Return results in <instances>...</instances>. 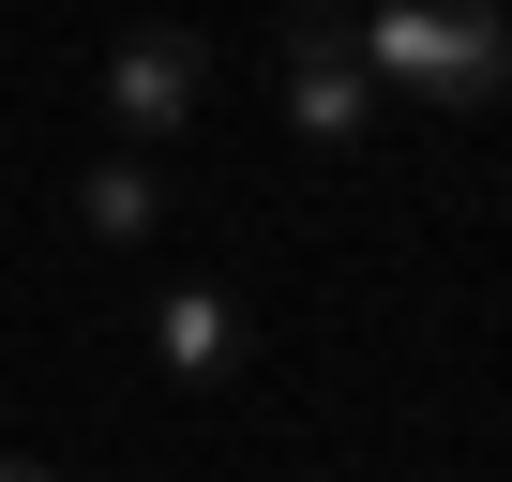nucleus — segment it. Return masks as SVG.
Returning <instances> with one entry per match:
<instances>
[{"label":"nucleus","instance_id":"nucleus-5","mask_svg":"<svg viewBox=\"0 0 512 482\" xmlns=\"http://www.w3.org/2000/svg\"><path fill=\"white\" fill-rule=\"evenodd\" d=\"M76 226H91V241H151V226H166V181H151V151H106V166L76 181Z\"/></svg>","mask_w":512,"mask_h":482},{"label":"nucleus","instance_id":"nucleus-4","mask_svg":"<svg viewBox=\"0 0 512 482\" xmlns=\"http://www.w3.org/2000/svg\"><path fill=\"white\" fill-rule=\"evenodd\" d=\"M151 362L211 392V377H241V362H256V317H241L226 287H151Z\"/></svg>","mask_w":512,"mask_h":482},{"label":"nucleus","instance_id":"nucleus-2","mask_svg":"<svg viewBox=\"0 0 512 482\" xmlns=\"http://www.w3.org/2000/svg\"><path fill=\"white\" fill-rule=\"evenodd\" d=\"M196 106H211V46H196V31L151 16V31L106 46V136H121V151H181Z\"/></svg>","mask_w":512,"mask_h":482},{"label":"nucleus","instance_id":"nucleus-1","mask_svg":"<svg viewBox=\"0 0 512 482\" xmlns=\"http://www.w3.org/2000/svg\"><path fill=\"white\" fill-rule=\"evenodd\" d=\"M347 46H362L377 106H407V121H482L512 91V16L497 0H362Z\"/></svg>","mask_w":512,"mask_h":482},{"label":"nucleus","instance_id":"nucleus-3","mask_svg":"<svg viewBox=\"0 0 512 482\" xmlns=\"http://www.w3.org/2000/svg\"><path fill=\"white\" fill-rule=\"evenodd\" d=\"M287 121H302L317 151L377 136V76H362V46H347V16H332V0H302V16H287Z\"/></svg>","mask_w":512,"mask_h":482},{"label":"nucleus","instance_id":"nucleus-6","mask_svg":"<svg viewBox=\"0 0 512 482\" xmlns=\"http://www.w3.org/2000/svg\"><path fill=\"white\" fill-rule=\"evenodd\" d=\"M0 482H61V467H31V452H0Z\"/></svg>","mask_w":512,"mask_h":482}]
</instances>
